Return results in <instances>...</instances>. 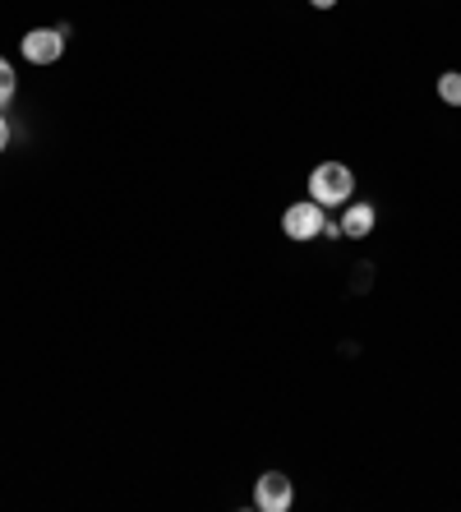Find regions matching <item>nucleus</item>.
Listing matches in <instances>:
<instances>
[{
	"label": "nucleus",
	"mask_w": 461,
	"mask_h": 512,
	"mask_svg": "<svg viewBox=\"0 0 461 512\" xmlns=\"http://www.w3.org/2000/svg\"><path fill=\"white\" fill-rule=\"evenodd\" d=\"M291 499H296L291 480H286L282 471H263L259 485H254V508H263V512H286V508H291Z\"/></svg>",
	"instance_id": "obj_3"
},
{
	"label": "nucleus",
	"mask_w": 461,
	"mask_h": 512,
	"mask_svg": "<svg viewBox=\"0 0 461 512\" xmlns=\"http://www.w3.org/2000/svg\"><path fill=\"white\" fill-rule=\"evenodd\" d=\"M323 203H314V199H300V203H291L282 213V231L291 240H314V236H323Z\"/></svg>",
	"instance_id": "obj_2"
},
{
	"label": "nucleus",
	"mask_w": 461,
	"mask_h": 512,
	"mask_svg": "<svg viewBox=\"0 0 461 512\" xmlns=\"http://www.w3.org/2000/svg\"><path fill=\"white\" fill-rule=\"evenodd\" d=\"M355 194V176L351 167H342V162H323V167H314V176H309V199L314 203H337L342 208L346 199Z\"/></svg>",
	"instance_id": "obj_1"
},
{
	"label": "nucleus",
	"mask_w": 461,
	"mask_h": 512,
	"mask_svg": "<svg viewBox=\"0 0 461 512\" xmlns=\"http://www.w3.org/2000/svg\"><path fill=\"white\" fill-rule=\"evenodd\" d=\"M60 51H65V33L60 28H33V33H24V56L33 65H56Z\"/></svg>",
	"instance_id": "obj_4"
},
{
	"label": "nucleus",
	"mask_w": 461,
	"mask_h": 512,
	"mask_svg": "<svg viewBox=\"0 0 461 512\" xmlns=\"http://www.w3.org/2000/svg\"><path fill=\"white\" fill-rule=\"evenodd\" d=\"M14 88H19V84H14V65L0 56V107H10V102H14Z\"/></svg>",
	"instance_id": "obj_7"
},
{
	"label": "nucleus",
	"mask_w": 461,
	"mask_h": 512,
	"mask_svg": "<svg viewBox=\"0 0 461 512\" xmlns=\"http://www.w3.org/2000/svg\"><path fill=\"white\" fill-rule=\"evenodd\" d=\"M309 5H314V10H332V5H337V0H309Z\"/></svg>",
	"instance_id": "obj_9"
},
{
	"label": "nucleus",
	"mask_w": 461,
	"mask_h": 512,
	"mask_svg": "<svg viewBox=\"0 0 461 512\" xmlns=\"http://www.w3.org/2000/svg\"><path fill=\"white\" fill-rule=\"evenodd\" d=\"M374 222H379V213H374V203H351V208L342 213V236L365 240L369 231H374Z\"/></svg>",
	"instance_id": "obj_5"
},
{
	"label": "nucleus",
	"mask_w": 461,
	"mask_h": 512,
	"mask_svg": "<svg viewBox=\"0 0 461 512\" xmlns=\"http://www.w3.org/2000/svg\"><path fill=\"white\" fill-rule=\"evenodd\" d=\"M438 97H443L448 107H461V74H457V70L438 74Z\"/></svg>",
	"instance_id": "obj_6"
},
{
	"label": "nucleus",
	"mask_w": 461,
	"mask_h": 512,
	"mask_svg": "<svg viewBox=\"0 0 461 512\" xmlns=\"http://www.w3.org/2000/svg\"><path fill=\"white\" fill-rule=\"evenodd\" d=\"M5 148H10V120L0 116V153H5Z\"/></svg>",
	"instance_id": "obj_8"
}]
</instances>
